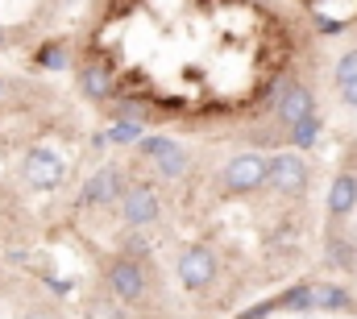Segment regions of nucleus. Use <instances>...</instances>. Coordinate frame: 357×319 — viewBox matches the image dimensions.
I'll list each match as a JSON object with an SVG mask.
<instances>
[{
  "mask_svg": "<svg viewBox=\"0 0 357 319\" xmlns=\"http://www.w3.org/2000/svg\"><path fill=\"white\" fill-rule=\"evenodd\" d=\"M266 182H270V158H262V154H237L225 166V187L233 195H250Z\"/></svg>",
  "mask_w": 357,
  "mask_h": 319,
  "instance_id": "1",
  "label": "nucleus"
},
{
  "mask_svg": "<svg viewBox=\"0 0 357 319\" xmlns=\"http://www.w3.org/2000/svg\"><path fill=\"white\" fill-rule=\"evenodd\" d=\"M270 187H274L278 195L299 199V195L312 187V170H307V162L299 158V154H278V158H270Z\"/></svg>",
  "mask_w": 357,
  "mask_h": 319,
  "instance_id": "2",
  "label": "nucleus"
},
{
  "mask_svg": "<svg viewBox=\"0 0 357 319\" xmlns=\"http://www.w3.org/2000/svg\"><path fill=\"white\" fill-rule=\"evenodd\" d=\"M21 174H25V182H29V187H38V191H50V187H59V182H63L67 166H63V158H59L50 146H33V150L25 154Z\"/></svg>",
  "mask_w": 357,
  "mask_h": 319,
  "instance_id": "3",
  "label": "nucleus"
},
{
  "mask_svg": "<svg viewBox=\"0 0 357 319\" xmlns=\"http://www.w3.org/2000/svg\"><path fill=\"white\" fill-rule=\"evenodd\" d=\"M312 112H316V91H312V87H303V83H282V87H278V95H274V116H278L282 129L299 125V120L312 116Z\"/></svg>",
  "mask_w": 357,
  "mask_h": 319,
  "instance_id": "4",
  "label": "nucleus"
},
{
  "mask_svg": "<svg viewBox=\"0 0 357 319\" xmlns=\"http://www.w3.org/2000/svg\"><path fill=\"white\" fill-rule=\"evenodd\" d=\"M158 195H154V187L150 182H133V187H125V195H121V216H125V224L129 228H150L154 220H158Z\"/></svg>",
  "mask_w": 357,
  "mask_h": 319,
  "instance_id": "5",
  "label": "nucleus"
},
{
  "mask_svg": "<svg viewBox=\"0 0 357 319\" xmlns=\"http://www.w3.org/2000/svg\"><path fill=\"white\" fill-rule=\"evenodd\" d=\"M104 278H108V290H112L121 303H142V299H146V274H142L137 261L116 257V261H108Z\"/></svg>",
  "mask_w": 357,
  "mask_h": 319,
  "instance_id": "6",
  "label": "nucleus"
},
{
  "mask_svg": "<svg viewBox=\"0 0 357 319\" xmlns=\"http://www.w3.org/2000/svg\"><path fill=\"white\" fill-rule=\"evenodd\" d=\"M212 278H216V253H212V244H191L178 257V282L187 290H204V286H212Z\"/></svg>",
  "mask_w": 357,
  "mask_h": 319,
  "instance_id": "7",
  "label": "nucleus"
},
{
  "mask_svg": "<svg viewBox=\"0 0 357 319\" xmlns=\"http://www.w3.org/2000/svg\"><path fill=\"white\" fill-rule=\"evenodd\" d=\"M142 154L162 170V178H183L191 166V154L171 137H142Z\"/></svg>",
  "mask_w": 357,
  "mask_h": 319,
  "instance_id": "8",
  "label": "nucleus"
},
{
  "mask_svg": "<svg viewBox=\"0 0 357 319\" xmlns=\"http://www.w3.org/2000/svg\"><path fill=\"white\" fill-rule=\"evenodd\" d=\"M116 195H125V174L121 166H104L88 178V187L79 191V203L84 208H96V203H112Z\"/></svg>",
  "mask_w": 357,
  "mask_h": 319,
  "instance_id": "9",
  "label": "nucleus"
},
{
  "mask_svg": "<svg viewBox=\"0 0 357 319\" xmlns=\"http://www.w3.org/2000/svg\"><path fill=\"white\" fill-rule=\"evenodd\" d=\"M354 208H357V174H337L333 187H328V216L345 220Z\"/></svg>",
  "mask_w": 357,
  "mask_h": 319,
  "instance_id": "10",
  "label": "nucleus"
},
{
  "mask_svg": "<svg viewBox=\"0 0 357 319\" xmlns=\"http://www.w3.org/2000/svg\"><path fill=\"white\" fill-rule=\"evenodd\" d=\"M79 87H84V95H88V100H108V95H112V87H116V79H112V71H108V67L88 63V67H79Z\"/></svg>",
  "mask_w": 357,
  "mask_h": 319,
  "instance_id": "11",
  "label": "nucleus"
},
{
  "mask_svg": "<svg viewBox=\"0 0 357 319\" xmlns=\"http://www.w3.org/2000/svg\"><path fill=\"white\" fill-rule=\"evenodd\" d=\"M312 299H316V311H354V295L337 282H320L312 286Z\"/></svg>",
  "mask_w": 357,
  "mask_h": 319,
  "instance_id": "12",
  "label": "nucleus"
},
{
  "mask_svg": "<svg viewBox=\"0 0 357 319\" xmlns=\"http://www.w3.org/2000/svg\"><path fill=\"white\" fill-rule=\"evenodd\" d=\"M38 67L42 71H67L71 67V50L63 46V42H46V46H38Z\"/></svg>",
  "mask_w": 357,
  "mask_h": 319,
  "instance_id": "13",
  "label": "nucleus"
},
{
  "mask_svg": "<svg viewBox=\"0 0 357 319\" xmlns=\"http://www.w3.org/2000/svg\"><path fill=\"white\" fill-rule=\"evenodd\" d=\"M278 311H316L312 282H299V286H291L287 295H278Z\"/></svg>",
  "mask_w": 357,
  "mask_h": 319,
  "instance_id": "14",
  "label": "nucleus"
},
{
  "mask_svg": "<svg viewBox=\"0 0 357 319\" xmlns=\"http://www.w3.org/2000/svg\"><path fill=\"white\" fill-rule=\"evenodd\" d=\"M316 137H320V116H316V112H312V116H303L299 125H291V141H295L299 150L316 146Z\"/></svg>",
  "mask_w": 357,
  "mask_h": 319,
  "instance_id": "15",
  "label": "nucleus"
},
{
  "mask_svg": "<svg viewBox=\"0 0 357 319\" xmlns=\"http://www.w3.org/2000/svg\"><path fill=\"white\" fill-rule=\"evenodd\" d=\"M328 261H333L337 270H354V265H357L354 244H349V240H341V237H333V240H328Z\"/></svg>",
  "mask_w": 357,
  "mask_h": 319,
  "instance_id": "16",
  "label": "nucleus"
},
{
  "mask_svg": "<svg viewBox=\"0 0 357 319\" xmlns=\"http://www.w3.org/2000/svg\"><path fill=\"white\" fill-rule=\"evenodd\" d=\"M333 79H337V87H349V83H357V50H349V54H341V59H337Z\"/></svg>",
  "mask_w": 357,
  "mask_h": 319,
  "instance_id": "17",
  "label": "nucleus"
},
{
  "mask_svg": "<svg viewBox=\"0 0 357 319\" xmlns=\"http://www.w3.org/2000/svg\"><path fill=\"white\" fill-rule=\"evenodd\" d=\"M88 319H121V311L112 307V299H96L88 303Z\"/></svg>",
  "mask_w": 357,
  "mask_h": 319,
  "instance_id": "18",
  "label": "nucleus"
},
{
  "mask_svg": "<svg viewBox=\"0 0 357 319\" xmlns=\"http://www.w3.org/2000/svg\"><path fill=\"white\" fill-rule=\"evenodd\" d=\"M137 133H142V120H125V125H116L108 137H112V141H133Z\"/></svg>",
  "mask_w": 357,
  "mask_h": 319,
  "instance_id": "19",
  "label": "nucleus"
},
{
  "mask_svg": "<svg viewBox=\"0 0 357 319\" xmlns=\"http://www.w3.org/2000/svg\"><path fill=\"white\" fill-rule=\"evenodd\" d=\"M270 311H278V299H270V303H258V307H250V311H241L237 319H266Z\"/></svg>",
  "mask_w": 357,
  "mask_h": 319,
  "instance_id": "20",
  "label": "nucleus"
},
{
  "mask_svg": "<svg viewBox=\"0 0 357 319\" xmlns=\"http://www.w3.org/2000/svg\"><path fill=\"white\" fill-rule=\"evenodd\" d=\"M341 100H345V108H357V83L341 87Z\"/></svg>",
  "mask_w": 357,
  "mask_h": 319,
  "instance_id": "21",
  "label": "nucleus"
},
{
  "mask_svg": "<svg viewBox=\"0 0 357 319\" xmlns=\"http://www.w3.org/2000/svg\"><path fill=\"white\" fill-rule=\"evenodd\" d=\"M25 319H59V316H54V311H29Z\"/></svg>",
  "mask_w": 357,
  "mask_h": 319,
  "instance_id": "22",
  "label": "nucleus"
},
{
  "mask_svg": "<svg viewBox=\"0 0 357 319\" xmlns=\"http://www.w3.org/2000/svg\"><path fill=\"white\" fill-rule=\"evenodd\" d=\"M0 95H4V79H0Z\"/></svg>",
  "mask_w": 357,
  "mask_h": 319,
  "instance_id": "23",
  "label": "nucleus"
},
{
  "mask_svg": "<svg viewBox=\"0 0 357 319\" xmlns=\"http://www.w3.org/2000/svg\"><path fill=\"white\" fill-rule=\"evenodd\" d=\"M0 46H4V33H0Z\"/></svg>",
  "mask_w": 357,
  "mask_h": 319,
  "instance_id": "24",
  "label": "nucleus"
},
{
  "mask_svg": "<svg viewBox=\"0 0 357 319\" xmlns=\"http://www.w3.org/2000/svg\"><path fill=\"white\" fill-rule=\"evenodd\" d=\"M63 4H71V0H63Z\"/></svg>",
  "mask_w": 357,
  "mask_h": 319,
  "instance_id": "25",
  "label": "nucleus"
}]
</instances>
